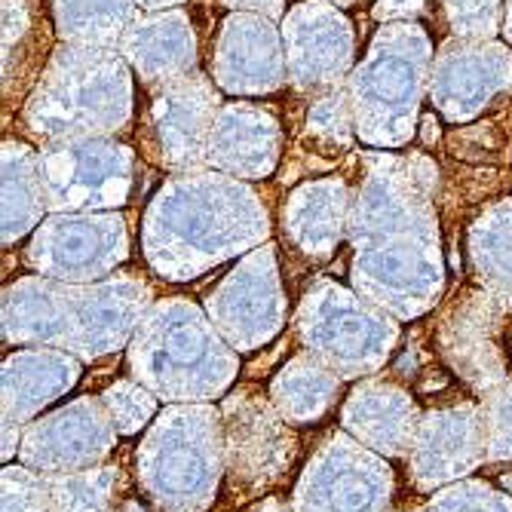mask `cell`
<instances>
[{"label":"cell","mask_w":512,"mask_h":512,"mask_svg":"<svg viewBox=\"0 0 512 512\" xmlns=\"http://www.w3.org/2000/svg\"><path fill=\"white\" fill-rule=\"evenodd\" d=\"M417 157H365L353 194V286L402 319L436 304L442 292L439 227Z\"/></svg>","instance_id":"1"},{"label":"cell","mask_w":512,"mask_h":512,"mask_svg":"<svg viewBox=\"0 0 512 512\" xmlns=\"http://www.w3.org/2000/svg\"><path fill=\"white\" fill-rule=\"evenodd\" d=\"M267 237V209L249 184L203 169L166 178L142 224L145 258L166 279H194Z\"/></svg>","instance_id":"2"},{"label":"cell","mask_w":512,"mask_h":512,"mask_svg":"<svg viewBox=\"0 0 512 512\" xmlns=\"http://www.w3.org/2000/svg\"><path fill=\"white\" fill-rule=\"evenodd\" d=\"M135 108L132 68L114 46L65 43L50 56L22 108V126L40 145L111 138Z\"/></svg>","instance_id":"3"},{"label":"cell","mask_w":512,"mask_h":512,"mask_svg":"<svg viewBox=\"0 0 512 512\" xmlns=\"http://www.w3.org/2000/svg\"><path fill=\"white\" fill-rule=\"evenodd\" d=\"M430 34L405 22H384L350 71L356 138L368 148H402L417 132V111L430 86Z\"/></svg>","instance_id":"4"},{"label":"cell","mask_w":512,"mask_h":512,"mask_svg":"<svg viewBox=\"0 0 512 512\" xmlns=\"http://www.w3.org/2000/svg\"><path fill=\"white\" fill-rule=\"evenodd\" d=\"M37 157L46 206L53 212H111L132 194L135 154L111 138L50 142Z\"/></svg>","instance_id":"5"},{"label":"cell","mask_w":512,"mask_h":512,"mask_svg":"<svg viewBox=\"0 0 512 512\" xmlns=\"http://www.w3.org/2000/svg\"><path fill=\"white\" fill-rule=\"evenodd\" d=\"M224 433L227 494L234 506L270 494L292 470L298 439L252 387L224 402Z\"/></svg>","instance_id":"6"},{"label":"cell","mask_w":512,"mask_h":512,"mask_svg":"<svg viewBox=\"0 0 512 512\" xmlns=\"http://www.w3.org/2000/svg\"><path fill=\"white\" fill-rule=\"evenodd\" d=\"M436 347L473 390H497L506 381L512 353V292H460L439 322Z\"/></svg>","instance_id":"7"},{"label":"cell","mask_w":512,"mask_h":512,"mask_svg":"<svg viewBox=\"0 0 512 512\" xmlns=\"http://www.w3.org/2000/svg\"><path fill=\"white\" fill-rule=\"evenodd\" d=\"M129 255L120 212H53L37 224L28 264L62 283H96Z\"/></svg>","instance_id":"8"},{"label":"cell","mask_w":512,"mask_h":512,"mask_svg":"<svg viewBox=\"0 0 512 512\" xmlns=\"http://www.w3.org/2000/svg\"><path fill=\"white\" fill-rule=\"evenodd\" d=\"M298 329L316 353L347 365V375L371 371V365L384 362L396 341V325L390 319L329 279H319L304 292Z\"/></svg>","instance_id":"9"},{"label":"cell","mask_w":512,"mask_h":512,"mask_svg":"<svg viewBox=\"0 0 512 512\" xmlns=\"http://www.w3.org/2000/svg\"><path fill=\"white\" fill-rule=\"evenodd\" d=\"M206 362L237 368V356L234 359L224 356L221 341L215 338L209 322L194 304L178 298L154 304L132 341V371L138 368V375L145 378L157 365H172L160 387L166 390L163 396H181L178 390H184V371H188L191 381H197L200 368L194 365H206ZM200 381L206 390H212L206 378Z\"/></svg>","instance_id":"10"},{"label":"cell","mask_w":512,"mask_h":512,"mask_svg":"<svg viewBox=\"0 0 512 512\" xmlns=\"http://www.w3.org/2000/svg\"><path fill=\"white\" fill-rule=\"evenodd\" d=\"M512 89V50L488 40H448L433 56L430 99L448 123H470Z\"/></svg>","instance_id":"11"},{"label":"cell","mask_w":512,"mask_h":512,"mask_svg":"<svg viewBox=\"0 0 512 512\" xmlns=\"http://www.w3.org/2000/svg\"><path fill=\"white\" fill-rule=\"evenodd\" d=\"M218 111V89L200 71L157 86L148 108V132L157 163L175 172L200 169V163H206V142Z\"/></svg>","instance_id":"12"},{"label":"cell","mask_w":512,"mask_h":512,"mask_svg":"<svg viewBox=\"0 0 512 512\" xmlns=\"http://www.w3.org/2000/svg\"><path fill=\"white\" fill-rule=\"evenodd\" d=\"M289 80L298 89H332L353 71L356 34L332 0H304L283 19Z\"/></svg>","instance_id":"13"},{"label":"cell","mask_w":512,"mask_h":512,"mask_svg":"<svg viewBox=\"0 0 512 512\" xmlns=\"http://www.w3.org/2000/svg\"><path fill=\"white\" fill-rule=\"evenodd\" d=\"M209 313L240 350L261 347L286 316V295L276 273V249L267 243L252 252L206 301Z\"/></svg>","instance_id":"14"},{"label":"cell","mask_w":512,"mask_h":512,"mask_svg":"<svg viewBox=\"0 0 512 512\" xmlns=\"http://www.w3.org/2000/svg\"><path fill=\"white\" fill-rule=\"evenodd\" d=\"M151 304V289L135 276H114L108 283L62 289V344L83 356L117 350Z\"/></svg>","instance_id":"15"},{"label":"cell","mask_w":512,"mask_h":512,"mask_svg":"<svg viewBox=\"0 0 512 512\" xmlns=\"http://www.w3.org/2000/svg\"><path fill=\"white\" fill-rule=\"evenodd\" d=\"M212 77L215 86L230 96H267L286 83V46L270 16L234 13L221 22Z\"/></svg>","instance_id":"16"},{"label":"cell","mask_w":512,"mask_h":512,"mask_svg":"<svg viewBox=\"0 0 512 512\" xmlns=\"http://www.w3.org/2000/svg\"><path fill=\"white\" fill-rule=\"evenodd\" d=\"M279 157H283V126L273 111L249 102L221 105L206 142V166L234 178L261 181L276 169Z\"/></svg>","instance_id":"17"},{"label":"cell","mask_w":512,"mask_h":512,"mask_svg":"<svg viewBox=\"0 0 512 512\" xmlns=\"http://www.w3.org/2000/svg\"><path fill=\"white\" fill-rule=\"evenodd\" d=\"M120 53L145 86L157 89L197 71V34L181 10L132 19L120 37Z\"/></svg>","instance_id":"18"},{"label":"cell","mask_w":512,"mask_h":512,"mask_svg":"<svg viewBox=\"0 0 512 512\" xmlns=\"http://www.w3.org/2000/svg\"><path fill=\"white\" fill-rule=\"evenodd\" d=\"M353 194L344 178L304 181L292 191L283 209V224L289 240L313 261L332 258L341 246L344 227L350 224Z\"/></svg>","instance_id":"19"},{"label":"cell","mask_w":512,"mask_h":512,"mask_svg":"<svg viewBox=\"0 0 512 512\" xmlns=\"http://www.w3.org/2000/svg\"><path fill=\"white\" fill-rule=\"evenodd\" d=\"M80 375L74 359L59 353H16L4 362V414L25 421V414L65 393Z\"/></svg>","instance_id":"20"},{"label":"cell","mask_w":512,"mask_h":512,"mask_svg":"<svg viewBox=\"0 0 512 512\" xmlns=\"http://www.w3.org/2000/svg\"><path fill=\"white\" fill-rule=\"evenodd\" d=\"M4 246L19 243L25 234L37 230L46 194L40 181V157L25 142H4Z\"/></svg>","instance_id":"21"},{"label":"cell","mask_w":512,"mask_h":512,"mask_svg":"<svg viewBox=\"0 0 512 512\" xmlns=\"http://www.w3.org/2000/svg\"><path fill=\"white\" fill-rule=\"evenodd\" d=\"M273 399L279 408L289 411V421L313 424L319 414L335 405L338 399V378L329 365H322L310 356L292 359L279 375L273 378Z\"/></svg>","instance_id":"22"},{"label":"cell","mask_w":512,"mask_h":512,"mask_svg":"<svg viewBox=\"0 0 512 512\" xmlns=\"http://www.w3.org/2000/svg\"><path fill=\"white\" fill-rule=\"evenodd\" d=\"M467 249L476 276L488 289L512 292V197L491 203L473 221Z\"/></svg>","instance_id":"23"},{"label":"cell","mask_w":512,"mask_h":512,"mask_svg":"<svg viewBox=\"0 0 512 512\" xmlns=\"http://www.w3.org/2000/svg\"><path fill=\"white\" fill-rule=\"evenodd\" d=\"M135 0H53L56 31L65 43L114 46L135 19Z\"/></svg>","instance_id":"24"},{"label":"cell","mask_w":512,"mask_h":512,"mask_svg":"<svg viewBox=\"0 0 512 512\" xmlns=\"http://www.w3.org/2000/svg\"><path fill=\"white\" fill-rule=\"evenodd\" d=\"M353 105H350V92L341 86L325 89L319 99H313L307 111V135L319 145V151H347L353 142Z\"/></svg>","instance_id":"25"},{"label":"cell","mask_w":512,"mask_h":512,"mask_svg":"<svg viewBox=\"0 0 512 512\" xmlns=\"http://www.w3.org/2000/svg\"><path fill=\"white\" fill-rule=\"evenodd\" d=\"M503 7L506 0H442L457 40H491L503 28Z\"/></svg>","instance_id":"26"},{"label":"cell","mask_w":512,"mask_h":512,"mask_svg":"<svg viewBox=\"0 0 512 512\" xmlns=\"http://www.w3.org/2000/svg\"><path fill=\"white\" fill-rule=\"evenodd\" d=\"M105 405H108L120 433L142 430L151 417V408H154V402L145 396V390H138L135 384H126V381L105 390Z\"/></svg>","instance_id":"27"},{"label":"cell","mask_w":512,"mask_h":512,"mask_svg":"<svg viewBox=\"0 0 512 512\" xmlns=\"http://www.w3.org/2000/svg\"><path fill=\"white\" fill-rule=\"evenodd\" d=\"M46 482L25 476L22 470H4V512H53V497L43 491Z\"/></svg>","instance_id":"28"},{"label":"cell","mask_w":512,"mask_h":512,"mask_svg":"<svg viewBox=\"0 0 512 512\" xmlns=\"http://www.w3.org/2000/svg\"><path fill=\"white\" fill-rule=\"evenodd\" d=\"M28 28H31V13L25 0H4V59H10L13 46H19Z\"/></svg>","instance_id":"29"},{"label":"cell","mask_w":512,"mask_h":512,"mask_svg":"<svg viewBox=\"0 0 512 512\" xmlns=\"http://www.w3.org/2000/svg\"><path fill=\"white\" fill-rule=\"evenodd\" d=\"M427 0H375V16L378 22H405V19H414L417 13H424Z\"/></svg>","instance_id":"30"},{"label":"cell","mask_w":512,"mask_h":512,"mask_svg":"<svg viewBox=\"0 0 512 512\" xmlns=\"http://www.w3.org/2000/svg\"><path fill=\"white\" fill-rule=\"evenodd\" d=\"M227 7L234 10H246V13H261V16H279L283 13V4L286 0H224Z\"/></svg>","instance_id":"31"},{"label":"cell","mask_w":512,"mask_h":512,"mask_svg":"<svg viewBox=\"0 0 512 512\" xmlns=\"http://www.w3.org/2000/svg\"><path fill=\"white\" fill-rule=\"evenodd\" d=\"M138 7L148 10V13H160V10H169V7H178L181 0H135Z\"/></svg>","instance_id":"32"},{"label":"cell","mask_w":512,"mask_h":512,"mask_svg":"<svg viewBox=\"0 0 512 512\" xmlns=\"http://www.w3.org/2000/svg\"><path fill=\"white\" fill-rule=\"evenodd\" d=\"M16 439H19V433H16V430L10 433V421H4V460H10V457H13V451H16Z\"/></svg>","instance_id":"33"},{"label":"cell","mask_w":512,"mask_h":512,"mask_svg":"<svg viewBox=\"0 0 512 512\" xmlns=\"http://www.w3.org/2000/svg\"><path fill=\"white\" fill-rule=\"evenodd\" d=\"M503 37L512 46V0H506V7H503Z\"/></svg>","instance_id":"34"},{"label":"cell","mask_w":512,"mask_h":512,"mask_svg":"<svg viewBox=\"0 0 512 512\" xmlns=\"http://www.w3.org/2000/svg\"><path fill=\"white\" fill-rule=\"evenodd\" d=\"M255 512H286V506L279 503V500H273V497H270V500H264V503H261Z\"/></svg>","instance_id":"35"},{"label":"cell","mask_w":512,"mask_h":512,"mask_svg":"<svg viewBox=\"0 0 512 512\" xmlns=\"http://www.w3.org/2000/svg\"><path fill=\"white\" fill-rule=\"evenodd\" d=\"M335 7H353V4H359V0H332Z\"/></svg>","instance_id":"36"}]
</instances>
